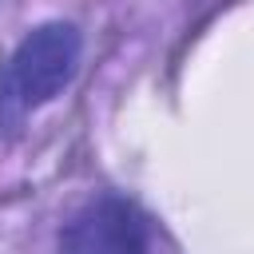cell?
<instances>
[{
	"mask_svg": "<svg viewBox=\"0 0 254 254\" xmlns=\"http://www.w3.org/2000/svg\"><path fill=\"white\" fill-rule=\"evenodd\" d=\"M79 52H83V40L75 24L48 20L32 28L0 75V123H12L24 111L52 103L71 83L79 67Z\"/></svg>",
	"mask_w": 254,
	"mask_h": 254,
	"instance_id": "cell-1",
	"label": "cell"
},
{
	"mask_svg": "<svg viewBox=\"0 0 254 254\" xmlns=\"http://www.w3.org/2000/svg\"><path fill=\"white\" fill-rule=\"evenodd\" d=\"M60 254H147V222L123 194H99L64 222Z\"/></svg>",
	"mask_w": 254,
	"mask_h": 254,
	"instance_id": "cell-2",
	"label": "cell"
}]
</instances>
